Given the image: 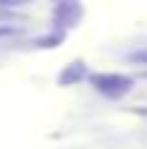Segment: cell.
I'll return each mask as SVG.
<instances>
[{
	"mask_svg": "<svg viewBox=\"0 0 147 149\" xmlns=\"http://www.w3.org/2000/svg\"><path fill=\"white\" fill-rule=\"evenodd\" d=\"M92 84H95L97 92H103V94H108V97H121V94H126L129 86H132V81H129L126 76H118V73L92 76Z\"/></svg>",
	"mask_w": 147,
	"mask_h": 149,
	"instance_id": "obj_1",
	"label": "cell"
},
{
	"mask_svg": "<svg viewBox=\"0 0 147 149\" xmlns=\"http://www.w3.org/2000/svg\"><path fill=\"white\" fill-rule=\"evenodd\" d=\"M18 29L16 26H0V37H8V34H16Z\"/></svg>",
	"mask_w": 147,
	"mask_h": 149,
	"instance_id": "obj_2",
	"label": "cell"
}]
</instances>
